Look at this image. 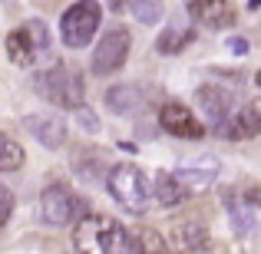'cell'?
Returning <instances> with one entry per match:
<instances>
[{
	"label": "cell",
	"instance_id": "1",
	"mask_svg": "<svg viewBox=\"0 0 261 254\" xmlns=\"http://www.w3.org/2000/svg\"><path fill=\"white\" fill-rule=\"evenodd\" d=\"M106 188H109V195L126 211H133V215H146V211L152 208V185H149L146 172L139 165H129V162L113 165L109 175H106Z\"/></svg>",
	"mask_w": 261,
	"mask_h": 254
},
{
	"label": "cell",
	"instance_id": "2",
	"mask_svg": "<svg viewBox=\"0 0 261 254\" xmlns=\"http://www.w3.org/2000/svg\"><path fill=\"white\" fill-rule=\"evenodd\" d=\"M122 224L109 215H83L73 224V244L80 254H109Z\"/></svg>",
	"mask_w": 261,
	"mask_h": 254
},
{
	"label": "cell",
	"instance_id": "3",
	"mask_svg": "<svg viewBox=\"0 0 261 254\" xmlns=\"http://www.w3.org/2000/svg\"><path fill=\"white\" fill-rule=\"evenodd\" d=\"M40 89H43V96L50 102H57V106H63V109H73V112H76L80 106H86L83 102V76L76 73V66L57 63L53 70H46L43 76H40Z\"/></svg>",
	"mask_w": 261,
	"mask_h": 254
},
{
	"label": "cell",
	"instance_id": "4",
	"mask_svg": "<svg viewBox=\"0 0 261 254\" xmlns=\"http://www.w3.org/2000/svg\"><path fill=\"white\" fill-rule=\"evenodd\" d=\"M83 208H86V202L80 195H73L63 182L46 185L43 195H40V215H43V221L50 224V228H63V224H70V221L76 224L80 218H83Z\"/></svg>",
	"mask_w": 261,
	"mask_h": 254
},
{
	"label": "cell",
	"instance_id": "5",
	"mask_svg": "<svg viewBox=\"0 0 261 254\" xmlns=\"http://www.w3.org/2000/svg\"><path fill=\"white\" fill-rule=\"evenodd\" d=\"M99 20H102V10L96 4H73L60 17V37H63V43L70 50H83V46L93 43Z\"/></svg>",
	"mask_w": 261,
	"mask_h": 254
},
{
	"label": "cell",
	"instance_id": "6",
	"mask_svg": "<svg viewBox=\"0 0 261 254\" xmlns=\"http://www.w3.org/2000/svg\"><path fill=\"white\" fill-rule=\"evenodd\" d=\"M129 53H133V33L126 26H109L93 50V73L96 76H109V73L122 70Z\"/></svg>",
	"mask_w": 261,
	"mask_h": 254
},
{
	"label": "cell",
	"instance_id": "7",
	"mask_svg": "<svg viewBox=\"0 0 261 254\" xmlns=\"http://www.w3.org/2000/svg\"><path fill=\"white\" fill-rule=\"evenodd\" d=\"M159 126L175 139H202L205 135V122L182 102H166L159 109Z\"/></svg>",
	"mask_w": 261,
	"mask_h": 254
},
{
	"label": "cell",
	"instance_id": "8",
	"mask_svg": "<svg viewBox=\"0 0 261 254\" xmlns=\"http://www.w3.org/2000/svg\"><path fill=\"white\" fill-rule=\"evenodd\" d=\"M218 132H222V139H231V142L261 135V99H248L238 112L228 116V122Z\"/></svg>",
	"mask_w": 261,
	"mask_h": 254
},
{
	"label": "cell",
	"instance_id": "9",
	"mask_svg": "<svg viewBox=\"0 0 261 254\" xmlns=\"http://www.w3.org/2000/svg\"><path fill=\"white\" fill-rule=\"evenodd\" d=\"M23 126H27V132H30L43 149H50V152H57V149L66 146V122L60 119V116H40V112H33V116H27V119H23Z\"/></svg>",
	"mask_w": 261,
	"mask_h": 254
},
{
	"label": "cell",
	"instance_id": "10",
	"mask_svg": "<svg viewBox=\"0 0 261 254\" xmlns=\"http://www.w3.org/2000/svg\"><path fill=\"white\" fill-rule=\"evenodd\" d=\"M189 13L202 26H208V30H228V26H235V20H238L235 4H228V0H205V4L195 0V4H189Z\"/></svg>",
	"mask_w": 261,
	"mask_h": 254
},
{
	"label": "cell",
	"instance_id": "11",
	"mask_svg": "<svg viewBox=\"0 0 261 254\" xmlns=\"http://www.w3.org/2000/svg\"><path fill=\"white\" fill-rule=\"evenodd\" d=\"M195 96H198V106H202V116L215 129H222L225 122H228V116H231V96H228V89H222V86H198Z\"/></svg>",
	"mask_w": 261,
	"mask_h": 254
},
{
	"label": "cell",
	"instance_id": "12",
	"mask_svg": "<svg viewBox=\"0 0 261 254\" xmlns=\"http://www.w3.org/2000/svg\"><path fill=\"white\" fill-rule=\"evenodd\" d=\"M172 238H175V254H212V238L205 231L202 221H178L172 224Z\"/></svg>",
	"mask_w": 261,
	"mask_h": 254
},
{
	"label": "cell",
	"instance_id": "13",
	"mask_svg": "<svg viewBox=\"0 0 261 254\" xmlns=\"http://www.w3.org/2000/svg\"><path fill=\"white\" fill-rule=\"evenodd\" d=\"M215 175H218V159H195L192 165H182L175 172V182L182 185L185 191H202V188H208L212 182H215Z\"/></svg>",
	"mask_w": 261,
	"mask_h": 254
},
{
	"label": "cell",
	"instance_id": "14",
	"mask_svg": "<svg viewBox=\"0 0 261 254\" xmlns=\"http://www.w3.org/2000/svg\"><path fill=\"white\" fill-rule=\"evenodd\" d=\"M7 60H10L13 66H33V60H37V50H33V40L30 33H27V26H20V30H10L7 33Z\"/></svg>",
	"mask_w": 261,
	"mask_h": 254
},
{
	"label": "cell",
	"instance_id": "15",
	"mask_svg": "<svg viewBox=\"0 0 261 254\" xmlns=\"http://www.w3.org/2000/svg\"><path fill=\"white\" fill-rule=\"evenodd\" d=\"M152 198L159 205H166V208H175V205H182L185 198H189V191L182 188V185L175 182L172 172H155V182H152Z\"/></svg>",
	"mask_w": 261,
	"mask_h": 254
},
{
	"label": "cell",
	"instance_id": "16",
	"mask_svg": "<svg viewBox=\"0 0 261 254\" xmlns=\"http://www.w3.org/2000/svg\"><path fill=\"white\" fill-rule=\"evenodd\" d=\"M106 106L113 109L116 116H126V112H136L142 106V96H139V86H129V83H119V86H109L106 89Z\"/></svg>",
	"mask_w": 261,
	"mask_h": 254
},
{
	"label": "cell",
	"instance_id": "17",
	"mask_svg": "<svg viewBox=\"0 0 261 254\" xmlns=\"http://www.w3.org/2000/svg\"><path fill=\"white\" fill-rule=\"evenodd\" d=\"M192 40H195V30H192V26H169V30H162L159 37H155V50H159L162 57H175Z\"/></svg>",
	"mask_w": 261,
	"mask_h": 254
},
{
	"label": "cell",
	"instance_id": "18",
	"mask_svg": "<svg viewBox=\"0 0 261 254\" xmlns=\"http://www.w3.org/2000/svg\"><path fill=\"white\" fill-rule=\"evenodd\" d=\"M73 172H76L83 182H99L102 172H106V159H102L99 152H93V149H76V155H73Z\"/></svg>",
	"mask_w": 261,
	"mask_h": 254
},
{
	"label": "cell",
	"instance_id": "19",
	"mask_svg": "<svg viewBox=\"0 0 261 254\" xmlns=\"http://www.w3.org/2000/svg\"><path fill=\"white\" fill-rule=\"evenodd\" d=\"M136 244H139V254H175V248L166 241L159 228H142L136 235Z\"/></svg>",
	"mask_w": 261,
	"mask_h": 254
},
{
	"label": "cell",
	"instance_id": "20",
	"mask_svg": "<svg viewBox=\"0 0 261 254\" xmlns=\"http://www.w3.org/2000/svg\"><path fill=\"white\" fill-rule=\"evenodd\" d=\"M27 155L23 149H20V142H13L7 132H0V172H17L23 168Z\"/></svg>",
	"mask_w": 261,
	"mask_h": 254
},
{
	"label": "cell",
	"instance_id": "21",
	"mask_svg": "<svg viewBox=\"0 0 261 254\" xmlns=\"http://www.w3.org/2000/svg\"><path fill=\"white\" fill-rule=\"evenodd\" d=\"M126 7L139 23H159L162 20V4L159 0H129Z\"/></svg>",
	"mask_w": 261,
	"mask_h": 254
},
{
	"label": "cell",
	"instance_id": "22",
	"mask_svg": "<svg viewBox=\"0 0 261 254\" xmlns=\"http://www.w3.org/2000/svg\"><path fill=\"white\" fill-rule=\"evenodd\" d=\"M225 208H228V215L235 218L238 235H248L251 231V218H248V211H245V202L235 195V191H225Z\"/></svg>",
	"mask_w": 261,
	"mask_h": 254
},
{
	"label": "cell",
	"instance_id": "23",
	"mask_svg": "<svg viewBox=\"0 0 261 254\" xmlns=\"http://www.w3.org/2000/svg\"><path fill=\"white\" fill-rule=\"evenodd\" d=\"M27 33H30L33 50H37V53L50 46V30H46V23H43V20H30V23H27Z\"/></svg>",
	"mask_w": 261,
	"mask_h": 254
},
{
	"label": "cell",
	"instance_id": "24",
	"mask_svg": "<svg viewBox=\"0 0 261 254\" xmlns=\"http://www.w3.org/2000/svg\"><path fill=\"white\" fill-rule=\"evenodd\" d=\"M109 254H139V244H136V238L129 235L126 228L116 235V241H113V248H109Z\"/></svg>",
	"mask_w": 261,
	"mask_h": 254
},
{
	"label": "cell",
	"instance_id": "25",
	"mask_svg": "<svg viewBox=\"0 0 261 254\" xmlns=\"http://www.w3.org/2000/svg\"><path fill=\"white\" fill-rule=\"evenodd\" d=\"M73 116H76V119H80V126H83L86 132H93V135H96V132L102 129V126H99V119H96V112H93L89 106H80V109H76Z\"/></svg>",
	"mask_w": 261,
	"mask_h": 254
},
{
	"label": "cell",
	"instance_id": "26",
	"mask_svg": "<svg viewBox=\"0 0 261 254\" xmlns=\"http://www.w3.org/2000/svg\"><path fill=\"white\" fill-rule=\"evenodd\" d=\"M10 215H13V191L7 185H0V228L10 221Z\"/></svg>",
	"mask_w": 261,
	"mask_h": 254
},
{
	"label": "cell",
	"instance_id": "27",
	"mask_svg": "<svg viewBox=\"0 0 261 254\" xmlns=\"http://www.w3.org/2000/svg\"><path fill=\"white\" fill-rule=\"evenodd\" d=\"M248 205L261 211V185H258V188H248Z\"/></svg>",
	"mask_w": 261,
	"mask_h": 254
},
{
	"label": "cell",
	"instance_id": "28",
	"mask_svg": "<svg viewBox=\"0 0 261 254\" xmlns=\"http://www.w3.org/2000/svg\"><path fill=\"white\" fill-rule=\"evenodd\" d=\"M228 46H231L235 53H248V40H245V37H235V40H228Z\"/></svg>",
	"mask_w": 261,
	"mask_h": 254
},
{
	"label": "cell",
	"instance_id": "29",
	"mask_svg": "<svg viewBox=\"0 0 261 254\" xmlns=\"http://www.w3.org/2000/svg\"><path fill=\"white\" fill-rule=\"evenodd\" d=\"M255 83H258V89H261V70H258V73H255Z\"/></svg>",
	"mask_w": 261,
	"mask_h": 254
}]
</instances>
